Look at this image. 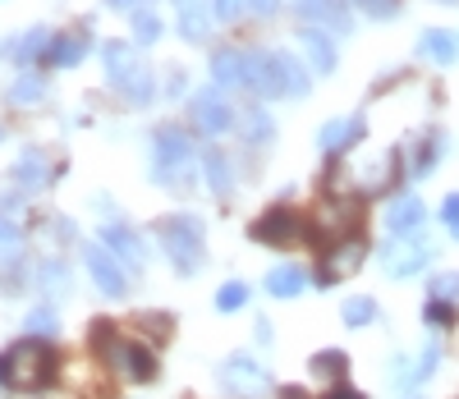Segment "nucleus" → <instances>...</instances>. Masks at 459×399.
Instances as JSON below:
<instances>
[{
  "label": "nucleus",
  "mask_w": 459,
  "mask_h": 399,
  "mask_svg": "<svg viewBox=\"0 0 459 399\" xmlns=\"http://www.w3.org/2000/svg\"><path fill=\"white\" fill-rule=\"evenodd\" d=\"M106 74H110V88L125 92L129 101H138V106L152 101V69L138 60L134 47L110 42V47H106Z\"/></svg>",
  "instance_id": "nucleus-5"
},
{
  "label": "nucleus",
  "mask_w": 459,
  "mask_h": 399,
  "mask_svg": "<svg viewBox=\"0 0 459 399\" xmlns=\"http://www.w3.org/2000/svg\"><path fill=\"white\" fill-rule=\"evenodd\" d=\"M441 216H446V225H450V230H459V193H455V197H446Z\"/></svg>",
  "instance_id": "nucleus-39"
},
{
  "label": "nucleus",
  "mask_w": 459,
  "mask_h": 399,
  "mask_svg": "<svg viewBox=\"0 0 459 399\" xmlns=\"http://www.w3.org/2000/svg\"><path fill=\"white\" fill-rule=\"evenodd\" d=\"M10 97H14L19 106H23V101H37V97H42V78H37V74H23L19 83H14V92H10Z\"/></svg>",
  "instance_id": "nucleus-34"
},
{
  "label": "nucleus",
  "mask_w": 459,
  "mask_h": 399,
  "mask_svg": "<svg viewBox=\"0 0 459 399\" xmlns=\"http://www.w3.org/2000/svg\"><path fill=\"white\" fill-rule=\"evenodd\" d=\"M423 203H418V197L409 193V197H400V203L391 207V216H386V230L395 234V239H413L418 234V225H423Z\"/></svg>",
  "instance_id": "nucleus-17"
},
{
  "label": "nucleus",
  "mask_w": 459,
  "mask_h": 399,
  "mask_svg": "<svg viewBox=\"0 0 459 399\" xmlns=\"http://www.w3.org/2000/svg\"><path fill=\"white\" fill-rule=\"evenodd\" d=\"M455 234H459V230H455Z\"/></svg>",
  "instance_id": "nucleus-44"
},
{
  "label": "nucleus",
  "mask_w": 459,
  "mask_h": 399,
  "mask_svg": "<svg viewBox=\"0 0 459 399\" xmlns=\"http://www.w3.org/2000/svg\"><path fill=\"white\" fill-rule=\"evenodd\" d=\"M244 134H248V138H272V119H266V110H253V115L244 119Z\"/></svg>",
  "instance_id": "nucleus-38"
},
{
  "label": "nucleus",
  "mask_w": 459,
  "mask_h": 399,
  "mask_svg": "<svg viewBox=\"0 0 459 399\" xmlns=\"http://www.w3.org/2000/svg\"><path fill=\"white\" fill-rule=\"evenodd\" d=\"M42 290L47 294H69V271L60 262H47L42 266Z\"/></svg>",
  "instance_id": "nucleus-32"
},
{
  "label": "nucleus",
  "mask_w": 459,
  "mask_h": 399,
  "mask_svg": "<svg viewBox=\"0 0 459 399\" xmlns=\"http://www.w3.org/2000/svg\"><path fill=\"white\" fill-rule=\"evenodd\" d=\"M363 257H368V239H363V234H344L340 244L326 248V262H322V271H317V281H322V285L350 281V275L363 266Z\"/></svg>",
  "instance_id": "nucleus-7"
},
{
  "label": "nucleus",
  "mask_w": 459,
  "mask_h": 399,
  "mask_svg": "<svg viewBox=\"0 0 459 399\" xmlns=\"http://www.w3.org/2000/svg\"><path fill=\"white\" fill-rule=\"evenodd\" d=\"M83 56H88V37L83 32H65V37L51 42V60L56 65H79Z\"/></svg>",
  "instance_id": "nucleus-22"
},
{
  "label": "nucleus",
  "mask_w": 459,
  "mask_h": 399,
  "mask_svg": "<svg viewBox=\"0 0 459 399\" xmlns=\"http://www.w3.org/2000/svg\"><path fill=\"white\" fill-rule=\"evenodd\" d=\"M294 14H299V19H313V28H317V23H326V28H335V32L350 28V19H344V10L335 5V0H294Z\"/></svg>",
  "instance_id": "nucleus-18"
},
{
  "label": "nucleus",
  "mask_w": 459,
  "mask_h": 399,
  "mask_svg": "<svg viewBox=\"0 0 459 399\" xmlns=\"http://www.w3.org/2000/svg\"><path fill=\"white\" fill-rule=\"evenodd\" d=\"M423 317H428V326H450V322H455V308H450V303H441V299H428Z\"/></svg>",
  "instance_id": "nucleus-36"
},
{
  "label": "nucleus",
  "mask_w": 459,
  "mask_h": 399,
  "mask_svg": "<svg viewBox=\"0 0 459 399\" xmlns=\"http://www.w3.org/2000/svg\"><path fill=\"white\" fill-rule=\"evenodd\" d=\"M299 47L308 51V60H313V74H331L335 69V47H331V32L326 28H303L299 32Z\"/></svg>",
  "instance_id": "nucleus-14"
},
{
  "label": "nucleus",
  "mask_w": 459,
  "mask_h": 399,
  "mask_svg": "<svg viewBox=\"0 0 459 399\" xmlns=\"http://www.w3.org/2000/svg\"><path fill=\"white\" fill-rule=\"evenodd\" d=\"M446 5H459V0H446Z\"/></svg>",
  "instance_id": "nucleus-43"
},
{
  "label": "nucleus",
  "mask_w": 459,
  "mask_h": 399,
  "mask_svg": "<svg viewBox=\"0 0 459 399\" xmlns=\"http://www.w3.org/2000/svg\"><path fill=\"white\" fill-rule=\"evenodd\" d=\"M23 326H28V335H37V340H51V335H56V312H51V308H32Z\"/></svg>",
  "instance_id": "nucleus-26"
},
{
  "label": "nucleus",
  "mask_w": 459,
  "mask_h": 399,
  "mask_svg": "<svg viewBox=\"0 0 459 399\" xmlns=\"http://www.w3.org/2000/svg\"><path fill=\"white\" fill-rule=\"evenodd\" d=\"M221 390L235 395V399H262L272 390V377H266V368H257L248 353H230L221 363Z\"/></svg>",
  "instance_id": "nucleus-6"
},
{
  "label": "nucleus",
  "mask_w": 459,
  "mask_h": 399,
  "mask_svg": "<svg viewBox=\"0 0 459 399\" xmlns=\"http://www.w3.org/2000/svg\"><path fill=\"white\" fill-rule=\"evenodd\" d=\"M257 244H272V248H290L299 234H308V225H303V216L299 212H290V207H272L262 221H253V230H248Z\"/></svg>",
  "instance_id": "nucleus-9"
},
{
  "label": "nucleus",
  "mask_w": 459,
  "mask_h": 399,
  "mask_svg": "<svg viewBox=\"0 0 459 399\" xmlns=\"http://www.w3.org/2000/svg\"><path fill=\"white\" fill-rule=\"evenodd\" d=\"M281 399H308V395H303L299 386H290V390H281Z\"/></svg>",
  "instance_id": "nucleus-42"
},
{
  "label": "nucleus",
  "mask_w": 459,
  "mask_h": 399,
  "mask_svg": "<svg viewBox=\"0 0 459 399\" xmlns=\"http://www.w3.org/2000/svg\"><path fill=\"white\" fill-rule=\"evenodd\" d=\"M313 372H317V377H344V353H340V349L317 353V358H313Z\"/></svg>",
  "instance_id": "nucleus-33"
},
{
  "label": "nucleus",
  "mask_w": 459,
  "mask_h": 399,
  "mask_svg": "<svg viewBox=\"0 0 459 399\" xmlns=\"http://www.w3.org/2000/svg\"><path fill=\"white\" fill-rule=\"evenodd\" d=\"M248 10V0H212V14L221 19V23H230V19H239Z\"/></svg>",
  "instance_id": "nucleus-37"
},
{
  "label": "nucleus",
  "mask_w": 459,
  "mask_h": 399,
  "mask_svg": "<svg viewBox=\"0 0 459 399\" xmlns=\"http://www.w3.org/2000/svg\"><path fill=\"white\" fill-rule=\"evenodd\" d=\"M432 299H441V303H459V271H441L437 281H432Z\"/></svg>",
  "instance_id": "nucleus-30"
},
{
  "label": "nucleus",
  "mask_w": 459,
  "mask_h": 399,
  "mask_svg": "<svg viewBox=\"0 0 459 399\" xmlns=\"http://www.w3.org/2000/svg\"><path fill=\"white\" fill-rule=\"evenodd\" d=\"M19 257H23V230L10 216H0V266H14Z\"/></svg>",
  "instance_id": "nucleus-23"
},
{
  "label": "nucleus",
  "mask_w": 459,
  "mask_h": 399,
  "mask_svg": "<svg viewBox=\"0 0 459 399\" xmlns=\"http://www.w3.org/2000/svg\"><path fill=\"white\" fill-rule=\"evenodd\" d=\"M134 37H138L143 47L157 42V37H161V19L152 14V10H134Z\"/></svg>",
  "instance_id": "nucleus-28"
},
{
  "label": "nucleus",
  "mask_w": 459,
  "mask_h": 399,
  "mask_svg": "<svg viewBox=\"0 0 459 399\" xmlns=\"http://www.w3.org/2000/svg\"><path fill=\"white\" fill-rule=\"evenodd\" d=\"M56 368H60L56 349L47 340L28 335V340H19L0 353V386L5 390H42V386L56 381Z\"/></svg>",
  "instance_id": "nucleus-1"
},
{
  "label": "nucleus",
  "mask_w": 459,
  "mask_h": 399,
  "mask_svg": "<svg viewBox=\"0 0 459 399\" xmlns=\"http://www.w3.org/2000/svg\"><path fill=\"white\" fill-rule=\"evenodd\" d=\"M51 42H56V37L47 32V28H32V32H23V42L19 47H10L19 60H37V56H42V51H51Z\"/></svg>",
  "instance_id": "nucleus-24"
},
{
  "label": "nucleus",
  "mask_w": 459,
  "mask_h": 399,
  "mask_svg": "<svg viewBox=\"0 0 459 399\" xmlns=\"http://www.w3.org/2000/svg\"><path fill=\"white\" fill-rule=\"evenodd\" d=\"M19 179H23V188H42L47 166H42V156H37V152H23V161H19Z\"/></svg>",
  "instance_id": "nucleus-27"
},
{
  "label": "nucleus",
  "mask_w": 459,
  "mask_h": 399,
  "mask_svg": "<svg viewBox=\"0 0 459 399\" xmlns=\"http://www.w3.org/2000/svg\"><path fill=\"white\" fill-rule=\"evenodd\" d=\"M101 248H110L120 262H129V266H143L147 262V248H143V239L125 225V221H106L101 225Z\"/></svg>",
  "instance_id": "nucleus-11"
},
{
  "label": "nucleus",
  "mask_w": 459,
  "mask_h": 399,
  "mask_svg": "<svg viewBox=\"0 0 459 399\" xmlns=\"http://www.w3.org/2000/svg\"><path fill=\"white\" fill-rule=\"evenodd\" d=\"M83 262H88V275L97 281V290H101L106 299H125V294H129V275H125L120 257H115L110 248L88 244V248H83Z\"/></svg>",
  "instance_id": "nucleus-8"
},
{
  "label": "nucleus",
  "mask_w": 459,
  "mask_h": 399,
  "mask_svg": "<svg viewBox=\"0 0 459 399\" xmlns=\"http://www.w3.org/2000/svg\"><path fill=\"white\" fill-rule=\"evenodd\" d=\"M326 399H363V395H359V390H331Z\"/></svg>",
  "instance_id": "nucleus-41"
},
{
  "label": "nucleus",
  "mask_w": 459,
  "mask_h": 399,
  "mask_svg": "<svg viewBox=\"0 0 459 399\" xmlns=\"http://www.w3.org/2000/svg\"><path fill=\"white\" fill-rule=\"evenodd\" d=\"M161 248L175 262V271H184V275L203 271V221L198 216H170V221H161Z\"/></svg>",
  "instance_id": "nucleus-4"
},
{
  "label": "nucleus",
  "mask_w": 459,
  "mask_h": 399,
  "mask_svg": "<svg viewBox=\"0 0 459 399\" xmlns=\"http://www.w3.org/2000/svg\"><path fill=\"white\" fill-rule=\"evenodd\" d=\"M248 88L262 101H276V97H308L313 78L303 74V65L290 51H257L248 56Z\"/></svg>",
  "instance_id": "nucleus-2"
},
{
  "label": "nucleus",
  "mask_w": 459,
  "mask_h": 399,
  "mask_svg": "<svg viewBox=\"0 0 459 399\" xmlns=\"http://www.w3.org/2000/svg\"><path fill=\"white\" fill-rule=\"evenodd\" d=\"M354 5L368 14V19H395L400 10V0H354Z\"/></svg>",
  "instance_id": "nucleus-35"
},
{
  "label": "nucleus",
  "mask_w": 459,
  "mask_h": 399,
  "mask_svg": "<svg viewBox=\"0 0 459 399\" xmlns=\"http://www.w3.org/2000/svg\"><path fill=\"white\" fill-rule=\"evenodd\" d=\"M423 56H428L432 65H455V56H459V42H455V32H441V28L423 32Z\"/></svg>",
  "instance_id": "nucleus-21"
},
{
  "label": "nucleus",
  "mask_w": 459,
  "mask_h": 399,
  "mask_svg": "<svg viewBox=\"0 0 459 399\" xmlns=\"http://www.w3.org/2000/svg\"><path fill=\"white\" fill-rule=\"evenodd\" d=\"M303 285H308V271L294 262H285L266 275V294H276V299H294V294H303Z\"/></svg>",
  "instance_id": "nucleus-19"
},
{
  "label": "nucleus",
  "mask_w": 459,
  "mask_h": 399,
  "mask_svg": "<svg viewBox=\"0 0 459 399\" xmlns=\"http://www.w3.org/2000/svg\"><path fill=\"white\" fill-rule=\"evenodd\" d=\"M244 303H248V285H239V281L221 285V294H216V308H221V312H235V308H244Z\"/></svg>",
  "instance_id": "nucleus-31"
},
{
  "label": "nucleus",
  "mask_w": 459,
  "mask_h": 399,
  "mask_svg": "<svg viewBox=\"0 0 459 399\" xmlns=\"http://www.w3.org/2000/svg\"><path fill=\"white\" fill-rule=\"evenodd\" d=\"M359 119H331V125H322V134H317V143H322V152L326 156H335V152H344L354 138H359Z\"/></svg>",
  "instance_id": "nucleus-20"
},
{
  "label": "nucleus",
  "mask_w": 459,
  "mask_h": 399,
  "mask_svg": "<svg viewBox=\"0 0 459 399\" xmlns=\"http://www.w3.org/2000/svg\"><path fill=\"white\" fill-rule=\"evenodd\" d=\"M212 78H216V88L248 83V56L244 51H216L212 56Z\"/></svg>",
  "instance_id": "nucleus-16"
},
{
  "label": "nucleus",
  "mask_w": 459,
  "mask_h": 399,
  "mask_svg": "<svg viewBox=\"0 0 459 399\" xmlns=\"http://www.w3.org/2000/svg\"><path fill=\"white\" fill-rule=\"evenodd\" d=\"M179 5V32L188 37V42H207V32H212V10H207V0H175Z\"/></svg>",
  "instance_id": "nucleus-15"
},
{
  "label": "nucleus",
  "mask_w": 459,
  "mask_h": 399,
  "mask_svg": "<svg viewBox=\"0 0 459 399\" xmlns=\"http://www.w3.org/2000/svg\"><path fill=\"white\" fill-rule=\"evenodd\" d=\"M340 312H344V326H368V322H377V303H372V299H350Z\"/></svg>",
  "instance_id": "nucleus-25"
},
{
  "label": "nucleus",
  "mask_w": 459,
  "mask_h": 399,
  "mask_svg": "<svg viewBox=\"0 0 459 399\" xmlns=\"http://www.w3.org/2000/svg\"><path fill=\"white\" fill-rule=\"evenodd\" d=\"M276 5H281V0H248V10L262 14V19H266V14H276Z\"/></svg>",
  "instance_id": "nucleus-40"
},
{
  "label": "nucleus",
  "mask_w": 459,
  "mask_h": 399,
  "mask_svg": "<svg viewBox=\"0 0 459 399\" xmlns=\"http://www.w3.org/2000/svg\"><path fill=\"white\" fill-rule=\"evenodd\" d=\"M386 184H395V152H377L372 161L359 166L354 188H359V193H381Z\"/></svg>",
  "instance_id": "nucleus-13"
},
{
  "label": "nucleus",
  "mask_w": 459,
  "mask_h": 399,
  "mask_svg": "<svg viewBox=\"0 0 459 399\" xmlns=\"http://www.w3.org/2000/svg\"><path fill=\"white\" fill-rule=\"evenodd\" d=\"M207 179H212V188L216 193H230V161H225V156L221 152H207Z\"/></svg>",
  "instance_id": "nucleus-29"
},
{
  "label": "nucleus",
  "mask_w": 459,
  "mask_h": 399,
  "mask_svg": "<svg viewBox=\"0 0 459 399\" xmlns=\"http://www.w3.org/2000/svg\"><path fill=\"white\" fill-rule=\"evenodd\" d=\"M194 119L203 134H225V129H235V106L221 97V88H207L194 97Z\"/></svg>",
  "instance_id": "nucleus-10"
},
{
  "label": "nucleus",
  "mask_w": 459,
  "mask_h": 399,
  "mask_svg": "<svg viewBox=\"0 0 459 399\" xmlns=\"http://www.w3.org/2000/svg\"><path fill=\"white\" fill-rule=\"evenodd\" d=\"M198 170V152L179 129H161L157 147H152V175H157L161 188H188Z\"/></svg>",
  "instance_id": "nucleus-3"
},
{
  "label": "nucleus",
  "mask_w": 459,
  "mask_h": 399,
  "mask_svg": "<svg viewBox=\"0 0 459 399\" xmlns=\"http://www.w3.org/2000/svg\"><path fill=\"white\" fill-rule=\"evenodd\" d=\"M428 257H432L428 244H413V239H409V244H400V239H395V244L381 253V266H386V275H418V271L428 266Z\"/></svg>",
  "instance_id": "nucleus-12"
}]
</instances>
